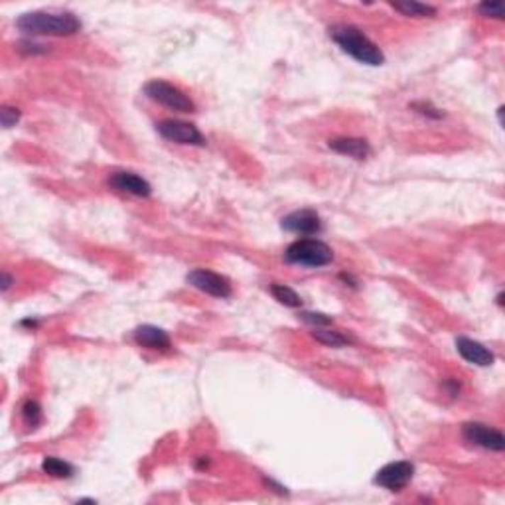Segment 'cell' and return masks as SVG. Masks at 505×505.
I'll return each mask as SVG.
<instances>
[{"label":"cell","mask_w":505,"mask_h":505,"mask_svg":"<svg viewBox=\"0 0 505 505\" xmlns=\"http://www.w3.org/2000/svg\"><path fill=\"white\" fill-rule=\"evenodd\" d=\"M284 261L302 267H326L334 261V252L320 239H298L289 245Z\"/></svg>","instance_id":"obj_3"},{"label":"cell","mask_w":505,"mask_h":505,"mask_svg":"<svg viewBox=\"0 0 505 505\" xmlns=\"http://www.w3.org/2000/svg\"><path fill=\"white\" fill-rule=\"evenodd\" d=\"M133 335H135L136 343H140L143 348H148V350L168 352L172 348L168 334H166L164 330H160V328H156V326H138L135 332H133Z\"/></svg>","instance_id":"obj_12"},{"label":"cell","mask_w":505,"mask_h":505,"mask_svg":"<svg viewBox=\"0 0 505 505\" xmlns=\"http://www.w3.org/2000/svg\"><path fill=\"white\" fill-rule=\"evenodd\" d=\"M302 322H306V324L310 326H316V328H320V326H330L332 324V318L326 314H320V312H300V316H298Z\"/></svg>","instance_id":"obj_19"},{"label":"cell","mask_w":505,"mask_h":505,"mask_svg":"<svg viewBox=\"0 0 505 505\" xmlns=\"http://www.w3.org/2000/svg\"><path fill=\"white\" fill-rule=\"evenodd\" d=\"M413 109H415L416 113H421V115H424V117H431V118H442V113L438 111V109H434L431 103H413Z\"/></svg>","instance_id":"obj_22"},{"label":"cell","mask_w":505,"mask_h":505,"mask_svg":"<svg viewBox=\"0 0 505 505\" xmlns=\"http://www.w3.org/2000/svg\"><path fill=\"white\" fill-rule=\"evenodd\" d=\"M497 304H499V306L504 304V294H497Z\"/></svg>","instance_id":"obj_26"},{"label":"cell","mask_w":505,"mask_h":505,"mask_svg":"<svg viewBox=\"0 0 505 505\" xmlns=\"http://www.w3.org/2000/svg\"><path fill=\"white\" fill-rule=\"evenodd\" d=\"M22 416H24L26 424L38 426V424L42 423V406L38 405L36 401H26L24 406H22Z\"/></svg>","instance_id":"obj_18"},{"label":"cell","mask_w":505,"mask_h":505,"mask_svg":"<svg viewBox=\"0 0 505 505\" xmlns=\"http://www.w3.org/2000/svg\"><path fill=\"white\" fill-rule=\"evenodd\" d=\"M22 326H32V328H36L38 322L36 320H24V322H22Z\"/></svg>","instance_id":"obj_25"},{"label":"cell","mask_w":505,"mask_h":505,"mask_svg":"<svg viewBox=\"0 0 505 505\" xmlns=\"http://www.w3.org/2000/svg\"><path fill=\"white\" fill-rule=\"evenodd\" d=\"M42 472L52 476V478H72L75 474V468H73L70 462L62 460V458H54V456H48L42 462Z\"/></svg>","instance_id":"obj_15"},{"label":"cell","mask_w":505,"mask_h":505,"mask_svg":"<svg viewBox=\"0 0 505 505\" xmlns=\"http://www.w3.org/2000/svg\"><path fill=\"white\" fill-rule=\"evenodd\" d=\"M20 118V111L14 107H4L0 109V121H2V126L4 128H10V126H14L16 123H18Z\"/></svg>","instance_id":"obj_20"},{"label":"cell","mask_w":505,"mask_h":505,"mask_svg":"<svg viewBox=\"0 0 505 505\" xmlns=\"http://www.w3.org/2000/svg\"><path fill=\"white\" fill-rule=\"evenodd\" d=\"M186 280L194 289L201 290V292H206L213 298H229L233 292L231 282L226 277H221L213 271H208V269H196V271L188 272Z\"/></svg>","instance_id":"obj_5"},{"label":"cell","mask_w":505,"mask_h":505,"mask_svg":"<svg viewBox=\"0 0 505 505\" xmlns=\"http://www.w3.org/2000/svg\"><path fill=\"white\" fill-rule=\"evenodd\" d=\"M145 93L148 99H152L154 103H160V105L172 109V111H178V113H194L196 111L194 101L189 99L184 91L174 87L170 83L160 82V79L146 83Z\"/></svg>","instance_id":"obj_4"},{"label":"cell","mask_w":505,"mask_h":505,"mask_svg":"<svg viewBox=\"0 0 505 505\" xmlns=\"http://www.w3.org/2000/svg\"><path fill=\"white\" fill-rule=\"evenodd\" d=\"M10 284H12V279H10L9 272H4V274H2V290L6 292V290L10 289Z\"/></svg>","instance_id":"obj_24"},{"label":"cell","mask_w":505,"mask_h":505,"mask_svg":"<svg viewBox=\"0 0 505 505\" xmlns=\"http://www.w3.org/2000/svg\"><path fill=\"white\" fill-rule=\"evenodd\" d=\"M413 474H415V466L411 462H391V464L379 470L373 482L377 486L389 489V492H401L403 487L409 486V482L413 479Z\"/></svg>","instance_id":"obj_7"},{"label":"cell","mask_w":505,"mask_h":505,"mask_svg":"<svg viewBox=\"0 0 505 505\" xmlns=\"http://www.w3.org/2000/svg\"><path fill=\"white\" fill-rule=\"evenodd\" d=\"M462 436L468 444L486 448V450L504 452L505 448L504 434L484 423H466L462 426Z\"/></svg>","instance_id":"obj_6"},{"label":"cell","mask_w":505,"mask_h":505,"mask_svg":"<svg viewBox=\"0 0 505 505\" xmlns=\"http://www.w3.org/2000/svg\"><path fill=\"white\" fill-rule=\"evenodd\" d=\"M330 148L335 150L338 154L355 158V160H365L371 154V146L367 140H363V138H350V136L330 140Z\"/></svg>","instance_id":"obj_13"},{"label":"cell","mask_w":505,"mask_h":505,"mask_svg":"<svg viewBox=\"0 0 505 505\" xmlns=\"http://www.w3.org/2000/svg\"><path fill=\"white\" fill-rule=\"evenodd\" d=\"M478 12L482 16H496V18H501V16H504V4H501V2H482L478 6Z\"/></svg>","instance_id":"obj_21"},{"label":"cell","mask_w":505,"mask_h":505,"mask_svg":"<svg viewBox=\"0 0 505 505\" xmlns=\"http://www.w3.org/2000/svg\"><path fill=\"white\" fill-rule=\"evenodd\" d=\"M444 389L448 391V395H450L452 399L458 397V393H460V383L456 381V379H448L446 383H444Z\"/></svg>","instance_id":"obj_23"},{"label":"cell","mask_w":505,"mask_h":505,"mask_svg":"<svg viewBox=\"0 0 505 505\" xmlns=\"http://www.w3.org/2000/svg\"><path fill=\"white\" fill-rule=\"evenodd\" d=\"M156 131L170 143H178V145H189V146H206V138L199 133L198 128L189 123H182V121H162L156 125Z\"/></svg>","instance_id":"obj_8"},{"label":"cell","mask_w":505,"mask_h":505,"mask_svg":"<svg viewBox=\"0 0 505 505\" xmlns=\"http://www.w3.org/2000/svg\"><path fill=\"white\" fill-rule=\"evenodd\" d=\"M312 335H314L316 342L324 343L328 348H342V345L350 343V340L345 335H342L340 332H334V330H320V328H316Z\"/></svg>","instance_id":"obj_17"},{"label":"cell","mask_w":505,"mask_h":505,"mask_svg":"<svg viewBox=\"0 0 505 505\" xmlns=\"http://www.w3.org/2000/svg\"><path fill=\"white\" fill-rule=\"evenodd\" d=\"M280 227L284 231L296 235H318L322 231V221H320V216L312 209H300V211L282 217Z\"/></svg>","instance_id":"obj_9"},{"label":"cell","mask_w":505,"mask_h":505,"mask_svg":"<svg viewBox=\"0 0 505 505\" xmlns=\"http://www.w3.org/2000/svg\"><path fill=\"white\" fill-rule=\"evenodd\" d=\"M271 294L274 296V300H279L280 304H284V306L289 308L302 306V298L298 296L296 292L290 289V287H287V284H279V282L271 284Z\"/></svg>","instance_id":"obj_16"},{"label":"cell","mask_w":505,"mask_h":505,"mask_svg":"<svg viewBox=\"0 0 505 505\" xmlns=\"http://www.w3.org/2000/svg\"><path fill=\"white\" fill-rule=\"evenodd\" d=\"M330 38L342 48L348 55L365 65H383L385 55L379 50L377 44H373L370 38L355 26H334L330 28Z\"/></svg>","instance_id":"obj_2"},{"label":"cell","mask_w":505,"mask_h":505,"mask_svg":"<svg viewBox=\"0 0 505 505\" xmlns=\"http://www.w3.org/2000/svg\"><path fill=\"white\" fill-rule=\"evenodd\" d=\"M109 186L121 192V194H131L136 198H148L152 194V186L145 178H140L138 174H133V172H115L109 178Z\"/></svg>","instance_id":"obj_10"},{"label":"cell","mask_w":505,"mask_h":505,"mask_svg":"<svg viewBox=\"0 0 505 505\" xmlns=\"http://www.w3.org/2000/svg\"><path fill=\"white\" fill-rule=\"evenodd\" d=\"M391 9H395L401 12L403 16H413V18H426V16H434L436 9L423 4V2H415V0H401V2H391Z\"/></svg>","instance_id":"obj_14"},{"label":"cell","mask_w":505,"mask_h":505,"mask_svg":"<svg viewBox=\"0 0 505 505\" xmlns=\"http://www.w3.org/2000/svg\"><path fill=\"white\" fill-rule=\"evenodd\" d=\"M456 350L468 363H474V365H479V367H487V365H492L496 361V355L489 352L484 343L474 342V340L464 338V335H460L456 340Z\"/></svg>","instance_id":"obj_11"},{"label":"cell","mask_w":505,"mask_h":505,"mask_svg":"<svg viewBox=\"0 0 505 505\" xmlns=\"http://www.w3.org/2000/svg\"><path fill=\"white\" fill-rule=\"evenodd\" d=\"M16 28L30 36H73L82 30V22L70 12H28L16 20Z\"/></svg>","instance_id":"obj_1"}]
</instances>
